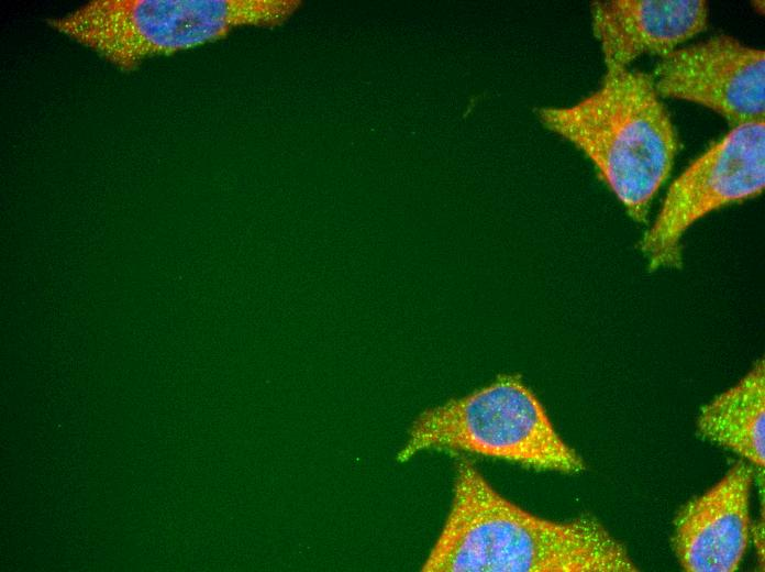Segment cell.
<instances>
[{"label":"cell","instance_id":"4","mask_svg":"<svg viewBox=\"0 0 765 572\" xmlns=\"http://www.w3.org/2000/svg\"><path fill=\"white\" fill-rule=\"evenodd\" d=\"M429 450L486 457L563 474L586 469L535 394L513 374L499 375L465 396L422 411L398 460L404 462Z\"/></svg>","mask_w":765,"mask_h":572},{"label":"cell","instance_id":"3","mask_svg":"<svg viewBox=\"0 0 765 572\" xmlns=\"http://www.w3.org/2000/svg\"><path fill=\"white\" fill-rule=\"evenodd\" d=\"M297 0H92L48 24L121 70L225 37L243 25L276 26Z\"/></svg>","mask_w":765,"mask_h":572},{"label":"cell","instance_id":"6","mask_svg":"<svg viewBox=\"0 0 765 572\" xmlns=\"http://www.w3.org/2000/svg\"><path fill=\"white\" fill-rule=\"evenodd\" d=\"M663 98L700 105L739 127L764 120L765 52L729 35L678 47L651 75Z\"/></svg>","mask_w":765,"mask_h":572},{"label":"cell","instance_id":"7","mask_svg":"<svg viewBox=\"0 0 765 572\" xmlns=\"http://www.w3.org/2000/svg\"><path fill=\"white\" fill-rule=\"evenodd\" d=\"M754 468L739 461L710 488L690 499L674 520L672 543L687 572H733L751 537Z\"/></svg>","mask_w":765,"mask_h":572},{"label":"cell","instance_id":"8","mask_svg":"<svg viewBox=\"0 0 765 572\" xmlns=\"http://www.w3.org/2000/svg\"><path fill=\"white\" fill-rule=\"evenodd\" d=\"M707 24L702 0H608L592 7L594 33L607 70L627 69L645 54L663 57Z\"/></svg>","mask_w":765,"mask_h":572},{"label":"cell","instance_id":"1","mask_svg":"<svg viewBox=\"0 0 765 572\" xmlns=\"http://www.w3.org/2000/svg\"><path fill=\"white\" fill-rule=\"evenodd\" d=\"M424 572H636L627 547L595 517L557 521L501 495L467 459Z\"/></svg>","mask_w":765,"mask_h":572},{"label":"cell","instance_id":"2","mask_svg":"<svg viewBox=\"0 0 765 572\" xmlns=\"http://www.w3.org/2000/svg\"><path fill=\"white\" fill-rule=\"evenodd\" d=\"M542 119L583 150L633 220L646 219L678 150L650 74L607 70L589 97L572 108L544 110Z\"/></svg>","mask_w":765,"mask_h":572},{"label":"cell","instance_id":"9","mask_svg":"<svg viewBox=\"0 0 765 572\" xmlns=\"http://www.w3.org/2000/svg\"><path fill=\"white\" fill-rule=\"evenodd\" d=\"M758 360L733 386L701 407L698 435L753 468L765 464V366Z\"/></svg>","mask_w":765,"mask_h":572},{"label":"cell","instance_id":"5","mask_svg":"<svg viewBox=\"0 0 765 572\" xmlns=\"http://www.w3.org/2000/svg\"><path fill=\"white\" fill-rule=\"evenodd\" d=\"M765 186V123L734 127L669 186L641 241L651 271L679 268L681 239L699 219L758 196Z\"/></svg>","mask_w":765,"mask_h":572}]
</instances>
